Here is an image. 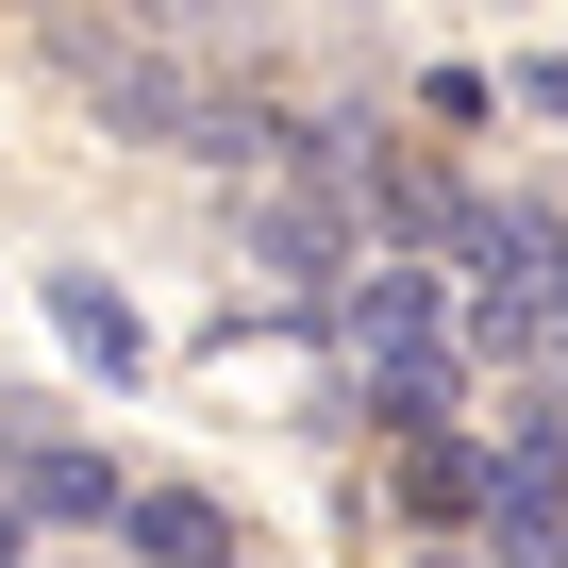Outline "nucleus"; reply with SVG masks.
<instances>
[{"label":"nucleus","mask_w":568,"mask_h":568,"mask_svg":"<svg viewBox=\"0 0 568 568\" xmlns=\"http://www.w3.org/2000/svg\"><path fill=\"white\" fill-rule=\"evenodd\" d=\"M0 501H18V535H118V452H84L68 418H34V402H18Z\"/></svg>","instance_id":"nucleus-1"},{"label":"nucleus","mask_w":568,"mask_h":568,"mask_svg":"<svg viewBox=\"0 0 568 568\" xmlns=\"http://www.w3.org/2000/svg\"><path fill=\"white\" fill-rule=\"evenodd\" d=\"M51 68H68V84H84L118 134H168V118H184V84H201L184 51H151V34H101V18H51Z\"/></svg>","instance_id":"nucleus-2"},{"label":"nucleus","mask_w":568,"mask_h":568,"mask_svg":"<svg viewBox=\"0 0 568 568\" xmlns=\"http://www.w3.org/2000/svg\"><path fill=\"white\" fill-rule=\"evenodd\" d=\"M118 535H134V568H234V518L201 485H118Z\"/></svg>","instance_id":"nucleus-3"},{"label":"nucleus","mask_w":568,"mask_h":568,"mask_svg":"<svg viewBox=\"0 0 568 568\" xmlns=\"http://www.w3.org/2000/svg\"><path fill=\"white\" fill-rule=\"evenodd\" d=\"M34 302H51V335H68L84 368H118V385L151 368V318L118 302V284H101V267H51V284H34Z\"/></svg>","instance_id":"nucleus-4"},{"label":"nucleus","mask_w":568,"mask_h":568,"mask_svg":"<svg viewBox=\"0 0 568 568\" xmlns=\"http://www.w3.org/2000/svg\"><path fill=\"white\" fill-rule=\"evenodd\" d=\"M518 335H535V385H551V402H568V267H551V284H535V318H518Z\"/></svg>","instance_id":"nucleus-5"},{"label":"nucleus","mask_w":568,"mask_h":568,"mask_svg":"<svg viewBox=\"0 0 568 568\" xmlns=\"http://www.w3.org/2000/svg\"><path fill=\"white\" fill-rule=\"evenodd\" d=\"M18 551H34V535H18V501H0V568H18Z\"/></svg>","instance_id":"nucleus-6"}]
</instances>
